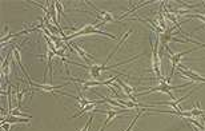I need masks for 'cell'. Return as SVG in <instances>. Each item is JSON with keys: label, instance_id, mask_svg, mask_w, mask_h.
<instances>
[{"label": "cell", "instance_id": "1", "mask_svg": "<svg viewBox=\"0 0 205 131\" xmlns=\"http://www.w3.org/2000/svg\"><path fill=\"white\" fill-rule=\"evenodd\" d=\"M85 3H87V4H88L89 7H92V9H93V11L96 12V18H97V19H100V20H101L103 23H107V22H116V20H117V19H116L115 16H113V15H112V13H111V12H107V11H101V9L96 8V7L93 5L92 3H91V2H85Z\"/></svg>", "mask_w": 205, "mask_h": 131}, {"label": "cell", "instance_id": "2", "mask_svg": "<svg viewBox=\"0 0 205 131\" xmlns=\"http://www.w3.org/2000/svg\"><path fill=\"white\" fill-rule=\"evenodd\" d=\"M19 109H16V110H11V111L8 112V115H12V116H21V118H29L31 119V115H28V114H25V112H20L18 111Z\"/></svg>", "mask_w": 205, "mask_h": 131}]
</instances>
